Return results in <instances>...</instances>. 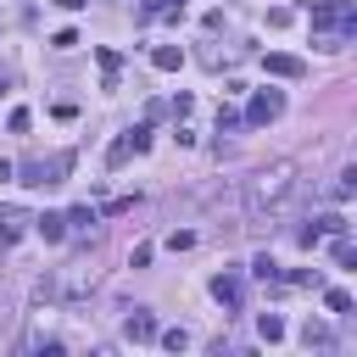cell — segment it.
<instances>
[{
	"label": "cell",
	"mask_w": 357,
	"mask_h": 357,
	"mask_svg": "<svg viewBox=\"0 0 357 357\" xmlns=\"http://www.w3.org/2000/svg\"><path fill=\"white\" fill-rule=\"evenodd\" d=\"M290 195H296V162H268V167H257V173L245 178L240 206H245L251 218H273Z\"/></svg>",
	"instance_id": "obj_1"
},
{
	"label": "cell",
	"mask_w": 357,
	"mask_h": 357,
	"mask_svg": "<svg viewBox=\"0 0 357 357\" xmlns=\"http://www.w3.org/2000/svg\"><path fill=\"white\" fill-rule=\"evenodd\" d=\"M67 167H73V156L61 151V156H33V162H22V167H11V173H22L28 190H50V184H61Z\"/></svg>",
	"instance_id": "obj_2"
},
{
	"label": "cell",
	"mask_w": 357,
	"mask_h": 357,
	"mask_svg": "<svg viewBox=\"0 0 357 357\" xmlns=\"http://www.w3.org/2000/svg\"><path fill=\"white\" fill-rule=\"evenodd\" d=\"M279 112H284V95H279V89H257L251 106H245V123H273Z\"/></svg>",
	"instance_id": "obj_3"
},
{
	"label": "cell",
	"mask_w": 357,
	"mask_h": 357,
	"mask_svg": "<svg viewBox=\"0 0 357 357\" xmlns=\"http://www.w3.org/2000/svg\"><path fill=\"white\" fill-rule=\"evenodd\" d=\"M123 335H128V340H156V312H151V307H134V312L123 318Z\"/></svg>",
	"instance_id": "obj_4"
},
{
	"label": "cell",
	"mask_w": 357,
	"mask_h": 357,
	"mask_svg": "<svg viewBox=\"0 0 357 357\" xmlns=\"http://www.w3.org/2000/svg\"><path fill=\"white\" fill-rule=\"evenodd\" d=\"M28 223H33V218H28L22 206H0V245H11V240L28 229Z\"/></svg>",
	"instance_id": "obj_5"
},
{
	"label": "cell",
	"mask_w": 357,
	"mask_h": 357,
	"mask_svg": "<svg viewBox=\"0 0 357 357\" xmlns=\"http://www.w3.org/2000/svg\"><path fill=\"white\" fill-rule=\"evenodd\" d=\"M268 73H273V78H301V73H307V61H301V56L273 50V56H268Z\"/></svg>",
	"instance_id": "obj_6"
},
{
	"label": "cell",
	"mask_w": 357,
	"mask_h": 357,
	"mask_svg": "<svg viewBox=\"0 0 357 357\" xmlns=\"http://www.w3.org/2000/svg\"><path fill=\"white\" fill-rule=\"evenodd\" d=\"M212 296H218L229 312H240V279H234V273H218V279H212Z\"/></svg>",
	"instance_id": "obj_7"
},
{
	"label": "cell",
	"mask_w": 357,
	"mask_h": 357,
	"mask_svg": "<svg viewBox=\"0 0 357 357\" xmlns=\"http://www.w3.org/2000/svg\"><path fill=\"white\" fill-rule=\"evenodd\" d=\"M95 61H100V78H106V89H112L117 73H123V56H117V50H95Z\"/></svg>",
	"instance_id": "obj_8"
},
{
	"label": "cell",
	"mask_w": 357,
	"mask_h": 357,
	"mask_svg": "<svg viewBox=\"0 0 357 357\" xmlns=\"http://www.w3.org/2000/svg\"><path fill=\"white\" fill-rule=\"evenodd\" d=\"M151 61H156L162 73H178V61H184V50H178V45H156V56H151Z\"/></svg>",
	"instance_id": "obj_9"
},
{
	"label": "cell",
	"mask_w": 357,
	"mask_h": 357,
	"mask_svg": "<svg viewBox=\"0 0 357 357\" xmlns=\"http://www.w3.org/2000/svg\"><path fill=\"white\" fill-rule=\"evenodd\" d=\"M33 223H39L45 240H61V234H67V218H61V212H45V218H33Z\"/></svg>",
	"instance_id": "obj_10"
},
{
	"label": "cell",
	"mask_w": 357,
	"mask_h": 357,
	"mask_svg": "<svg viewBox=\"0 0 357 357\" xmlns=\"http://www.w3.org/2000/svg\"><path fill=\"white\" fill-rule=\"evenodd\" d=\"M301 340H307V346H324V351L335 346V335H329L324 324H307V329H301Z\"/></svg>",
	"instance_id": "obj_11"
},
{
	"label": "cell",
	"mask_w": 357,
	"mask_h": 357,
	"mask_svg": "<svg viewBox=\"0 0 357 357\" xmlns=\"http://www.w3.org/2000/svg\"><path fill=\"white\" fill-rule=\"evenodd\" d=\"M240 123H245V117H240V112H234V106H218V134H234V128H240Z\"/></svg>",
	"instance_id": "obj_12"
},
{
	"label": "cell",
	"mask_w": 357,
	"mask_h": 357,
	"mask_svg": "<svg viewBox=\"0 0 357 357\" xmlns=\"http://www.w3.org/2000/svg\"><path fill=\"white\" fill-rule=\"evenodd\" d=\"M128 156H134V145H128V134H123V139H117V145H112V151H106V167H123V162H128Z\"/></svg>",
	"instance_id": "obj_13"
},
{
	"label": "cell",
	"mask_w": 357,
	"mask_h": 357,
	"mask_svg": "<svg viewBox=\"0 0 357 357\" xmlns=\"http://www.w3.org/2000/svg\"><path fill=\"white\" fill-rule=\"evenodd\" d=\"M312 229H318V234H346V218H340V212H324Z\"/></svg>",
	"instance_id": "obj_14"
},
{
	"label": "cell",
	"mask_w": 357,
	"mask_h": 357,
	"mask_svg": "<svg viewBox=\"0 0 357 357\" xmlns=\"http://www.w3.org/2000/svg\"><path fill=\"white\" fill-rule=\"evenodd\" d=\"M335 262H340V268H351V262H357V245H351L346 234H335Z\"/></svg>",
	"instance_id": "obj_15"
},
{
	"label": "cell",
	"mask_w": 357,
	"mask_h": 357,
	"mask_svg": "<svg viewBox=\"0 0 357 357\" xmlns=\"http://www.w3.org/2000/svg\"><path fill=\"white\" fill-rule=\"evenodd\" d=\"M351 190H357V173H351V167H346V173H340V178H335V190H329V195H335V201H346V195H351Z\"/></svg>",
	"instance_id": "obj_16"
},
{
	"label": "cell",
	"mask_w": 357,
	"mask_h": 357,
	"mask_svg": "<svg viewBox=\"0 0 357 357\" xmlns=\"http://www.w3.org/2000/svg\"><path fill=\"white\" fill-rule=\"evenodd\" d=\"M251 273H257L262 284H273V279H279V268H273V257H257V262H251Z\"/></svg>",
	"instance_id": "obj_17"
},
{
	"label": "cell",
	"mask_w": 357,
	"mask_h": 357,
	"mask_svg": "<svg viewBox=\"0 0 357 357\" xmlns=\"http://www.w3.org/2000/svg\"><path fill=\"white\" fill-rule=\"evenodd\" d=\"M290 284H301V290L312 284V290H318V284H324V273H318V268H296V273H290Z\"/></svg>",
	"instance_id": "obj_18"
},
{
	"label": "cell",
	"mask_w": 357,
	"mask_h": 357,
	"mask_svg": "<svg viewBox=\"0 0 357 357\" xmlns=\"http://www.w3.org/2000/svg\"><path fill=\"white\" fill-rule=\"evenodd\" d=\"M257 329H262V340H284V324H279L273 312H262V324H257Z\"/></svg>",
	"instance_id": "obj_19"
},
{
	"label": "cell",
	"mask_w": 357,
	"mask_h": 357,
	"mask_svg": "<svg viewBox=\"0 0 357 357\" xmlns=\"http://www.w3.org/2000/svg\"><path fill=\"white\" fill-rule=\"evenodd\" d=\"M156 335H162V346H167V351H184V346H190V335H184V329H156Z\"/></svg>",
	"instance_id": "obj_20"
},
{
	"label": "cell",
	"mask_w": 357,
	"mask_h": 357,
	"mask_svg": "<svg viewBox=\"0 0 357 357\" xmlns=\"http://www.w3.org/2000/svg\"><path fill=\"white\" fill-rule=\"evenodd\" d=\"M167 245H173V251H190V245H195V234H190V229H173V234H167Z\"/></svg>",
	"instance_id": "obj_21"
},
{
	"label": "cell",
	"mask_w": 357,
	"mask_h": 357,
	"mask_svg": "<svg viewBox=\"0 0 357 357\" xmlns=\"http://www.w3.org/2000/svg\"><path fill=\"white\" fill-rule=\"evenodd\" d=\"M324 301H329V312H351V296H346V290H329Z\"/></svg>",
	"instance_id": "obj_22"
},
{
	"label": "cell",
	"mask_w": 357,
	"mask_h": 357,
	"mask_svg": "<svg viewBox=\"0 0 357 357\" xmlns=\"http://www.w3.org/2000/svg\"><path fill=\"white\" fill-rule=\"evenodd\" d=\"M67 223H78V229H89V223H95V212H89V206H73V212H67Z\"/></svg>",
	"instance_id": "obj_23"
},
{
	"label": "cell",
	"mask_w": 357,
	"mask_h": 357,
	"mask_svg": "<svg viewBox=\"0 0 357 357\" xmlns=\"http://www.w3.org/2000/svg\"><path fill=\"white\" fill-rule=\"evenodd\" d=\"M56 6H61V11H84L89 0H56Z\"/></svg>",
	"instance_id": "obj_24"
},
{
	"label": "cell",
	"mask_w": 357,
	"mask_h": 357,
	"mask_svg": "<svg viewBox=\"0 0 357 357\" xmlns=\"http://www.w3.org/2000/svg\"><path fill=\"white\" fill-rule=\"evenodd\" d=\"M0 89H6V67H0Z\"/></svg>",
	"instance_id": "obj_25"
}]
</instances>
